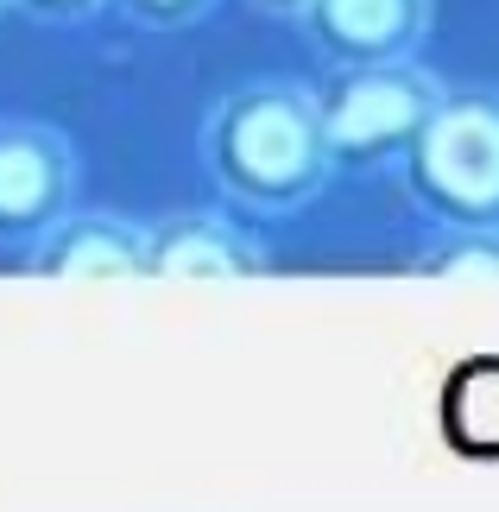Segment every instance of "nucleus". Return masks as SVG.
Instances as JSON below:
<instances>
[{
  "label": "nucleus",
  "instance_id": "39448f33",
  "mask_svg": "<svg viewBox=\"0 0 499 512\" xmlns=\"http://www.w3.org/2000/svg\"><path fill=\"white\" fill-rule=\"evenodd\" d=\"M430 0H310L304 38L329 70L354 64H411L430 38Z\"/></svg>",
  "mask_w": 499,
  "mask_h": 512
},
{
  "label": "nucleus",
  "instance_id": "f257e3e1",
  "mask_svg": "<svg viewBox=\"0 0 499 512\" xmlns=\"http://www.w3.org/2000/svg\"><path fill=\"white\" fill-rule=\"evenodd\" d=\"M203 171L247 215H297L335 177L316 89L241 83L203 114Z\"/></svg>",
  "mask_w": 499,
  "mask_h": 512
},
{
  "label": "nucleus",
  "instance_id": "423d86ee",
  "mask_svg": "<svg viewBox=\"0 0 499 512\" xmlns=\"http://www.w3.org/2000/svg\"><path fill=\"white\" fill-rule=\"evenodd\" d=\"M272 272L259 234L222 209H177L146 228V279H259Z\"/></svg>",
  "mask_w": 499,
  "mask_h": 512
},
{
  "label": "nucleus",
  "instance_id": "6e6552de",
  "mask_svg": "<svg viewBox=\"0 0 499 512\" xmlns=\"http://www.w3.org/2000/svg\"><path fill=\"white\" fill-rule=\"evenodd\" d=\"M405 272L417 279H499V228H436L411 247Z\"/></svg>",
  "mask_w": 499,
  "mask_h": 512
},
{
  "label": "nucleus",
  "instance_id": "f03ea898",
  "mask_svg": "<svg viewBox=\"0 0 499 512\" xmlns=\"http://www.w3.org/2000/svg\"><path fill=\"white\" fill-rule=\"evenodd\" d=\"M398 184L436 228H499V89H449Z\"/></svg>",
  "mask_w": 499,
  "mask_h": 512
},
{
  "label": "nucleus",
  "instance_id": "f8f14e48",
  "mask_svg": "<svg viewBox=\"0 0 499 512\" xmlns=\"http://www.w3.org/2000/svg\"><path fill=\"white\" fill-rule=\"evenodd\" d=\"M7 7H13V0H0V13H7Z\"/></svg>",
  "mask_w": 499,
  "mask_h": 512
},
{
  "label": "nucleus",
  "instance_id": "9b49d317",
  "mask_svg": "<svg viewBox=\"0 0 499 512\" xmlns=\"http://www.w3.org/2000/svg\"><path fill=\"white\" fill-rule=\"evenodd\" d=\"M247 7L272 13V19H304V7H310V0H247Z\"/></svg>",
  "mask_w": 499,
  "mask_h": 512
},
{
  "label": "nucleus",
  "instance_id": "20e7f679",
  "mask_svg": "<svg viewBox=\"0 0 499 512\" xmlns=\"http://www.w3.org/2000/svg\"><path fill=\"white\" fill-rule=\"evenodd\" d=\"M76 209V152L45 121H0V247L26 253Z\"/></svg>",
  "mask_w": 499,
  "mask_h": 512
},
{
  "label": "nucleus",
  "instance_id": "0eeeda50",
  "mask_svg": "<svg viewBox=\"0 0 499 512\" xmlns=\"http://www.w3.org/2000/svg\"><path fill=\"white\" fill-rule=\"evenodd\" d=\"M19 266L38 279H146V228L108 209H70Z\"/></svg>",
  "mask_w": 499,
  "mask_h": 512
},
{
  "label": "nucleus",
  "instance_id": "1a4fd4ad",
  "mask_svg": "<svg viewBox=\"0 0 499 512\" xmlns=\"http://www.w3.org/2000/svg\"><path fill=\"white\" fill-rule=\"evenodd\" d=\"M133 26H146V32H184L196 26V19H209L222 0H114Z\"/></svg>",
  "mask_w": 499,
  "mask_h": 512
},
{
  "label": "nucleus",
  "instance_id": "9d476101",
  "mask_svg": "<svg viewBox=\"0 0 499 512\" xmlns=\"http://www.w3.org/2000/svg\"><path fill=\"white\" fill-rule=\"evenodd\" d=\"M26 19H38V26H83V19H95L108 7V0H13Z\"/></svg>",
  "mask_w": 499,
  "mask_h": 512
},
{
  "label": "nucleus",
  "instance_id": "7ed1b4c3",
  "mask_svg": "<svg viewBox=\"0 0 499 512\" xmlns=\"http://www.w3.org/2000/svg\"><path fill=\"white\" fill-rule=\"evenodd\" d=\"M443 83L417 64H354L329 70L316 83V114H323V140L335 171H386L405 165L411 140L424 121L443 108Z\"/></svg>",
  "mask_w": 499,
  "mask_h": 512
}]
</instances>
